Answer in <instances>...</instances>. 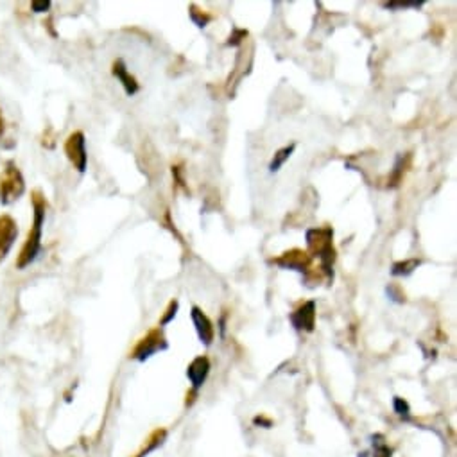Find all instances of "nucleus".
Listing matches in <instances>:
<instances>
[{
  "label": "nucleus",
  "mask_w": 457,
  "mask_h": 457,
  "mask_svg": "<svg viewBox=\"0 0 457 457\" xmlns=\"http://www.w3.org/2000/svg\"><path fill=\"white\" fill-rule=\"evenodd\" d=\"M45 208H47V203H45V198L40 194V192H33V210H34V219H33V226L29 230L27 240L24 243V247H22L20 255H18L17 267L18 269H24V267L31 266V264L36 260L38 253L41 250V230H43L45 223Z\"/></svg>",
  "instance_id": "1"
},
{
  "label": "nucleus",
  "mask_w": 457,
  "mask_h": 457,
  "mask_svg": "<svg viewBox=\"0 0 457 457\" xmlns=\"http://www.w3.org/2000/svg\"><path fill=\"white\" fill-rule=\"evenodd\" d=\"M334 230L330 228H312L307 230V244L311 247L312 253H316L320 257L321 267L327 273L328 278H334V260H336V251L332 246Z\"/></svg>",
  "instance_id": "2"
},
{
  "label": "nucleus",
  "mask_w": 457,
  "mask_h": 457,
  "mask_svg": "<svg viewBox=\"0 0 457 457\" xmlns=\"http://www.w3.org/2000/svg\"><path fill=\"white\" fill-rule=\"evenodd\" d=\"M25 192V182L18 167L13 162L6 165V169L0 175V203L2 205H11L17 199L22 198Z\"/></svg>",
  "instance_id": "3"
},
{
  "label": "nucleus",
  "mask_w": 457,
  "mask_h": 457,
  "mask_svg": "<svg viewBox=\"0 0 457 457\" xmlns=\"http://www.w3.org/2000/svg\"><path fill=\"white\" fill-rule=\"evenodd\" d=\"M65 153L72 165L76 167L79 172H85L86 163H88V154H86V140L85 135L81 131L70 135L65 142Z\"/></svg>",
  "instance_id": "4"
},
{
  "label": "nucleus",
  "mask_w": 457,
  "mask_h": 457,
  "mask_svg": "<svg viewBox=\"0 0 457 457\" xmlns=\"http://www.w3.org/2000/svg\"><path fill=\"white\" fill-rule=\"evenodd\" d=\"M160 350H167V341L163 339V336L158 330H153V332L147 334V336L138 343V346L133 352V359L144 362V360L153 357L156 352H160Z\"/></svg>",
  "instance_id": "5"
},
{
  "label": "nucleus",
  "mask_w": 457,
  "mask_h": 457,
  "mask_svg": "<svg viewBox=\"0 0 457 457\" xmlns=\"http://www.w3.org/2000/svg\"><path fill=\"white\" fill-rule=\"evenodd\" d=\"M18 237V224L11 215H0V262L9 255L13 244Z\"/></svg>",
  "instance_id": "6"
},
{
  "label": "nucleus",
  "mask_w": 457,
  "mask_h": 457,
  "mask_svg": "<svg viewBox=\"0 0 457 457\" xmlns=\"http://www.w3.org/2000/svg\"><path fill=\"white\" fill-rule=\"evenodd\" d=\"M289 320H291L292 327H294L296 330H299V332H301V330L312 332L314 327H316V301H307V303H303L298 311L292 312Z\"/></svg>",
  "instance_id": "7"
},
{
  "label": "nucleus",
  "mask_w": 457,
  "mask_h": 457,
  "mask_svg": "<svg viewBox=\"0 0 457 457\" xmlns=\"http://www.w3.org/2000/svg\"><path fill=\"white\" fill-rule=\"evenodd\" d=\"M208 373H210V360H208L207 357L201 355L192 360L191 366L186 368V376H189V381H191L194 391H198V389L205 384Z\"/></svg>",
  "instance_id": "8"
},
{
  "label": "nucleus",
  "mask_w": 457,
  "mask_h": 457,
  "mask_svg": "<svg viewBox=\"0 0 457 457\" xmlns=\"http://www.w3.org/2000/svg\"><path fill=\"white\" fill-rule=\"evenodd\" d=\"M192 321H194L196 332H198L201 343L210 346L214 341V327H212V321L208 320L207 314H203L199 307H192Z\"/></svg>",
  "instance_id": "9"
},
{
  "label": "nucleus",
  "mask_w": 457,
  "mask_h": 457,
  "mask_svg": "<svg viewBox=\"0 0 457 457\" xmlns=\"http://www.w3.org/2000/svg\"><path fill=\"white\" fill-rule=\"evenodd\" d=\"M111 72H114V76L117 77L118 81H121V85L124 86L125 93L128 95H135V93L140 90V86H138L137 79H135L133 76H131L130 72H128V67H125V63L122 60H117L114 63V69H111Z\"/></svg>",
  "instance_id": "10"
},
{
  "label": "nucleus",
  "mask_w": 457,
  "mask_h": 457,
  "mask_svg": "<svg viewBox=\"0 0 457 457\" xmlns=\"http://www.w3.org/2000/svg\"><path fill=\"white\" fill-rule=\"evenodd\" d=\"M275 264H278L280 267H285V269H294L298 273H305L308 267V257H305V253L294 250L291 253H285L282 259L273 260Z\"/></svg>",
  "instance_id": "11"
},
{
  "label": "nucleus",
  "mask_w": 457,
  "mask_h": 457,
  "mask_svg": "<svg viewBox=\"0 0 457 457\" xmlns=\"http://www.w3.org/2000/svg\"><path fill=\"white\" fill-rule=\"evenodd\" d=\"M294 149H296V144L292 142L291 146H285V147H282V149L276 151L275 156H273V160L269 162V172H278V170L283 167V163L291 158L292 153H294Z\"/></svg>",
  "instance_id": "12"
},
{
  "label": "nucleus",
  "mask_w": 457,
  "mask_h": 457,
  "mask_svg": "<svg viewBox=\"0 0 457 457\" xmlns=\"http://www.w3.org/2000/svg\"><path fill=\"white\" fill-rule=\"evenodd\" d=\"M421 264V260L411 259L404 260V262H395L391 266V275L393 276H411L414 273V269H418V266Z\"/></svg>",
  "instance_id": "13"
},
{
  "label": "nucleus",
  "mask_w": 457,
  "mask_h": 457,
  "mask_svg": "<svg viewBox=\"0 0 457 457\" xmlns=\"http://www.w3.org/2000/svg\"><path fill=\"white\" fill-rule=\"evenodd\" d=\"M402 172H404V156H398L397 163H395V170H393V176L389 179V186H398L402 179Z\"/></svg>",
  "instance_id": "14"
},
{
  "label": "nucleus",
  "mask_w": 457,
  "mask_h": 457,
  "mask_svg": "<svg viewBox=\"0 0 457 457\" xmlns=\"http://www.w3.org/2000/svg\"><path fill=\"white\" fill-rule=\"evenodd\" d=\"M191 18L199 29L207 27V24L210 22V17H208V15H203V13H198V9H196L194 6L191 8Z\"/></svg>",
  "instance_id": "15"
},
{
  "label": "nucleus",
  "mask_w": 457,
  "mask_h": 457,
  "mask_svg": "<svg viewBox=\"0 0 457 457\" xmlns=\"http://www.w3.org/2000/svg\"><path fill=\"white\" fill-rule=\"evenodd\" d=\"M425 2L423 0H418V2H386V9H405V8H421Z\"/></svg>",
  "instance_id": "16"
},
{
  "label": "nucleus",
  "mask_w": 457,
  "mask_h": 457,
  "mask_svg": "<svg viewBox=\"0 0 457 457\" xmlns=\"http://www.w3.org/2000/svg\"><path fill=\"white\" fill-rule=\"evenodd\" d=\"M246 36H247V31L235 27L233 33H231V36H230V40H228V45H233V47H237V45H239Z\"/></svg>",
  "instance_id": "17"
},
{
  "label": "nucleus",
  "mask_w": 457,
  "mask_h": 457,
  "mask_svg": "<svg viewBox=\"0 0 457 457\" xmlns=\"http://www.w3.org/2000/svg\"><path fill=\"white\" fill-rule=\"evenodd\" d=\"M395 411H397L400 416L409 418V404L404 400V398H400V397L395 398Z\"/></svg>",
  "instance_id": "18"
},
{
  "label": "nucleus",
  "mask_w": 457,
  "mask_h": 457,
  "mask_svg": "<svg viewBox=\"0 0 457 457\" xmlns=\"http://www.w3.org/2000/svg\"><path fill=\"white\" fill-rule=\"evenodd\" d=\"M386 292H388L389 298H391L393 301H397V303H404L405 301V296L402 294V292L398 291V287H395V285H389V287L386 289Z\"/></svg>",
  "instance_id": "19"
},
{
  "label": "nucleus",
  "mask_w": 457,
  "mask_h": 457,
  "mask_svg": "<svg viewBox=\"0 0 457 457\" xmlns=\"http://www.w3.org/2000/svg\"><path fill=\"white\" fill-rule=\"evenodd\" d=\"M178 307H179V303L178 301H170V305H169V308H167V314H165V318H163L162 320V325H167L169 323V321H172V318H176V312H178Z\"/></svg>",
  "instance_id": "20"
},
{
  "label": "nucleus",
  "mask_w": 457,
  "mask_h": 457,
  "mask_svg": "<svg viewBox=\"0 0 457 457\" xmlns=\"http://www.w3.org/2000/svg\"><path fill=\"white\" fill-rule=\"evenodd\" d=\"M373 457H391V449H388L384 443H378L375 446V456Z\"/></svg>",
  "instance_id": "21"
},
{
  "label": "nucleus",
  "mask_w": 457,
  "mask_h": 457,
  "mask_svg": "<svg viewBox=\"0 0 457 457\" xmlns=\"http://www.w3.org/2000/svg\"><path fill=\"white\" fill-rule=\"evenodd\" d=\"M31 8H33L34 13H43L50 8V2L49 0H43V2H33Z\"/></svg>",
  "instance_id": "22"
},
{
  "label": "nucleus",
  "mask_w": 457,
  "mask_h": 457,
  "mask_svg": "<svg viewBox=\"0 0 457 457\" xmlns=\"http://www.w3.org/2000/svg\"><path fill=\"white\" fill-rule=\"evenodd\" d=\"M4 133H6V121H4V115H2V109H0V140H2Z\"/></svg>",
  "instance_id": "23"
}]
</instances>
